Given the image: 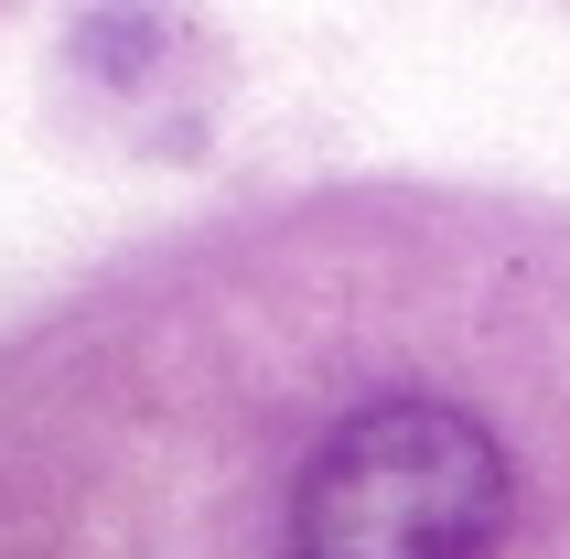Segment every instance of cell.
I'll use <instances>...</instances> for the list:
<instances>
[{
    "mask_svg": "<svg viewBox=\"0 0 570 559\" xmlns=\"http://www.w3.org/2000/svg\"><path fill=\"white\" fill-rule=\"evenodd\" d=\"M507 441L452 399H366L291 484V559H495Z\"/></svg>",
    "mask_w": 570,
    "mask_h": 559,
    "instance_id": "1",
    "label": "cell"
}]
</instances>
